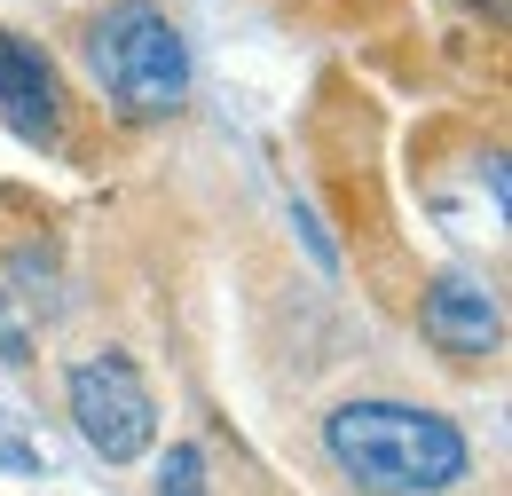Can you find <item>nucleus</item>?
Returning a JSON list of instances; mask_svg holds the SVG:
<instances>
[{
    "label": "nucleus",
    "mask_w": 512,
    "mask_h": 496,
    "mask_svg": "<svg viewBox=\"0 0 512 496\" xmlns=\"http://www.w3.org/2000/svg\"><path fill=\"white\" fill-rule=\"evenodd\" d=\"M323 457L363 496H457L473 481V441L426 402L355 394L323 418Z\"/></svg>",
    "instance_id": "obj_1"
},
{
    "label": "nucleus",
    "mask_w": 512,
    "mask_h": 496,
    "mask_svg": "<svg viewBox=\"0 0 512 496\" xmlns=\"http://www.w3.org/2000/svg\"><path fill=\"white\" fill-rule=\"evenodd\" d=\"M87 71L119 119H174L190 103V40L158 0H111L87 24Z\"/></svg>",
    "instance_id": "obj_2"
},
{
    "label": "nucleus",
    "mask_w": 512,
    "mask_h": 496,
    "mask_svg": "<svg viewBox=\"0 0 512 496\" xmlns=\"http://www.w3.org/2000/svg\"><path fill=\"white\" fill-rule=\"evenodd\" d=\"M64 402H71L79 441L103 465H134V457L158 449V394H150V378L134 371V355H119V347L79 355L64 371Z\"/></svg>",
    "instance_id": "obj_3"
},
{
    "label": "nucleus",
    "mask_w": 512,
    "mask_h": 496,
    "mask_svg": "<svg viewBox=\"0 0 512 496\" xmlns=\"http://www.w3.org/2000/svg\"><path fill=\"white\" fill-rule=\"evenodd\" d=\"M418 339H426L442 363L473 371V363L497 355V339H505V308H497V292H489L473 268H442V276L418 292Z\"/></svg>",
    "instance_id": "obj_4"
},
{
    "label": "nucleus",
    "mask_w": 512,
    "mask_h": 496,
    "mask_svg": "<svg viewBox=\"0 0 512 496\" xmlns=\"http://www.w3.org/2000/svg\"><path fill=\"white\" fill-rule=\"evenodd\" d=\"M0 126L32 150L64 142V79H56L48 48L24 32H0Z\"/></svg>",
    "instance_id": "obj_5"
},
{
    "label": "nucleus",
    "mask_w": 512,
    "mask_h": 496,
    "mask_svg": "<svg viewBox=\"0 0 512 496\" xmlns=\"http://www.w3.org/2000/svg\"><path fill=\"white\" fill-rule=\"evenodd\" d=\"M158 496H205V449H197V441H174V449H166Z\"/></svg>",
    "instance_id": "obj_6"
}]
</instances>
